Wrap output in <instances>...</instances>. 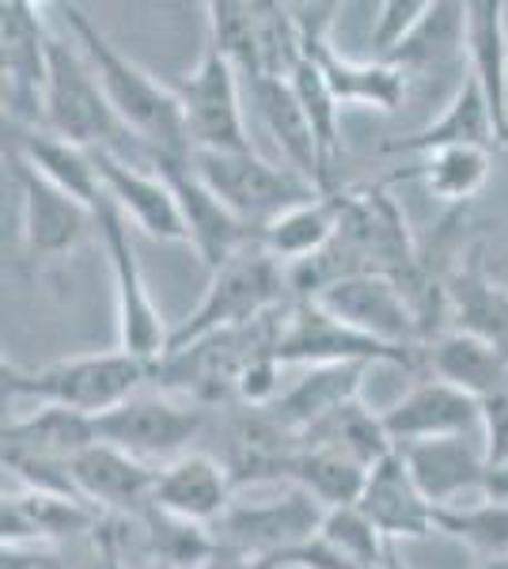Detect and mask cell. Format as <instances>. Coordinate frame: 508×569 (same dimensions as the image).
<instances>
[{"label":"cell","mask_w":508,"mask_h":569,"mask_svg":"<svg viewBox=\"0 0 508 569\" xmlns=\"http://www.w3.org/2000/svg\"><path fill=\"white\" fill-rule=\"evenodd\" d=\"M61 20L77 39L80 53L96 69L110 107L126 122V130L149 149V156H190L187 122H182L179 91L160 84L152 72L129 61L114 42L88 20L80 4H61Z\"/></svg>","instance_id":"6da1fadb"},{"label":"cell","mask_w":508,"mask_h":569,"mask_svg":"<svg viewBox=\"0 0 508 569\" xmlns=\"http://www.w3.org/2000/svg\"><path fill=\"white\" fill-rule=\"evenodd\" d=\"M42 130L64 137L88 152H110L129 163L152 168V156L126 130L118 110L110 107L96 69L80 53L77 42H64L50 34V77L42 96Z\"/></svg>","instance_id":"7a4b0ae2"},{"label":"cell","mask_w":508,"mask_h":569,"mask_svg":"<svg viewBox=\"0 0 508 569\" xmlns=\"http://www.w3.org/2000/svg\"><path fill=\"white\" fill-rule=\"evenodd\" d=\"M4 376L8 399H31L39 407H61L77 410V415L99 418L114 410L118 402L133 399L141 383L149 380L152 369L126 350L110 353H84V357H64L50 365H20L8 361L0 365Z\"/></svg>","instance_id":"3957f363"},{"label":"cell","mask_w":508,"mask_h":569,"mask_svg":"<svg viewBox=\"0 0 508 569\" xmlns=\"http://www.w3.org/2000/svg\"><path fill=\"white\" fill-rule=\"evenodd\" d=\"M289 270L270 251H262L258 240L247 243L220 270H212V281L206 297H201V305L190 311L187 323L171 330L168 357L190 350V346L206 342V338L262 323V319L277 316L289 305Z\"/></svg>","instance_id":"277c9868"},{"label":"cell","mask_w":508,"mask_h":569,"mask_svg":"<svg viewBox=\"0 0 508 569\" xmlns=\"http://www.w3.org/2000/svg\"><path fill=\"white\" fill-rule=\"evenodd\" d=\"M190 168L206 187L225 201V209L258 236L273 217L300 201L319 198V190L308 179H300L292 168H277L266 156L251 152H190Z\"/></svg>","instance_id":"5b68a950"},{"label":"cell","mask_w":508,"mask_h":569,"mask_svg":"<svg viewBox=\"0 0 508 569\" xmlns=\"http://www.w3.org/2000/svg\"><path fill=\"white\" fill-rule=\"evenodd\" d=\"M273 353L281 365H399V369H418L425 350H399L384 346L376 338L360 335L349 323H341L330 311H322L316 300H292L281 311L277 323Z\"/></svg>","instance_id":"8992f818"},{"label":"cell","mask_w":508,"mask_h":569,"mask_svg":"<svg viewBox=\"0 0 508 569\" xmlns=\"http://www.w3.org/2000/svg\"><path fill=\"white\" fill-rule=\"evenodd\" d=\"M96 220H99V240H103L107 259H110V273H114L118 350H126L129 357H137V361L156 369V365L168 357L171 330L163 327L160 308L152 305L149 281H145V270H141V262H137L126 217L114 201L103 198V206L96 209Z\"/></svg>","instance_id":"52a82bcc"},{"label":"cell","mask_w":508,"mask_h":569,"mask_svg":"<svg viewBox=\"0 0 508 569\" xmlns=\"http://www.w3.org/2000/svg\"><path fill=\"white\" fill-rule=\"evenodd\" d=\"M322 520H327V509L311 493L289 486L285 493L266 501H232V509L209 531L220 550H236V555L273 566L289 550L311 543L319 536Z\"/></svg>","instance_id":"ba28073f"},{"label":"cell","mask_w":508,"mask_h":569,"mask_svg":"<svg viewBox=\"0 0 508 569\" xmlns=\"http://www.w3.org/2000/svg\"><path fill=\"white\" fill-rule=\"evenodd\" d=\"M335 12H341L338 4H300L292 8L297 16V31H300V50L311 61L322 80H327L330 96L338 99V107L346 103H365L376 110H399L406 99V77L402 69L384 66V61H349L335 50L330 39V27H335Z\"/></svg>","instance_id":"9c48e42d"},{"label":"cell","mask_w":508,"mask_h":569,"mask_svg":"<svg viewBox=\"0 0 508 569\" xmlns=\"http://www.w3.org/2000/svg\"><path fill=\"white\" fill-rule=\"evenodd\" d=\"M91 421H96V437L103 445L156 467V471L187 456L190 440L201 433V410L152 391H137L133 399L118 402L114 410Z\"/></svg>","instance_id":"30bf717a"},{"label":"cell","mask_w":508,"mask_h":569,"mask_svg":"<svg viewBox=\"0 0 508 569\" xmlns=\"http://www.w3.org/2000/svg\"><path fill=\"white\" fill-rule=\"evenodd\" d=\"M182 122H187L190 152H251V133L243 122L239 103V72L228 66V58L212 42H206L198 69L179 88Z\"/></svg>","instance_id":"8fae6325"},{"label":"cell","mask_w":508,"mask_h":569,"mask_svg":"<svg viewBox=\"0 0 508 569\" xmlns=\"http://www.w3.org/2000/svg\"><path fill=\"white\" fill-rule=\"evenodd\" d=\"M316 305L384 346H399V350H425L429 346L418 308L410 305L402 284L384 278V273L341 278L319 292Z\"/></svg>","instance_id":"7c38bea8"},{"label":"cell","mask_w":508,"mask_h":569,"mask_svg":"<svg viewBox=\"0 0 508 569\" xmlns=\"http://www.w3.org/2000/svg\"><path fill=\"white\" fill-rule=\"evenodd\" d=\"M0 58H4V122L42 130V96L50 77V31L42 8L27 0L0 4Z\"/></svg>","instance_id":"4fadbf2b"},{"label":"cell","mask_w":508,"mask_h":569,"mask_svg":"<svg viewBox=\"0 0 508 569\" xmlns=\"http://www.w3.org/2000/svg\"><path fill=\"white\" fill-rule=\"evenodd\" d=\"M16 182H20L23 213H20V236L23 254L31 262H61L88 240V232H99L96 209L84 201L64 194L53 182H46L39 171L16 160Z\"/></svg>","instance_id":"5bb4252c"},{"label":"cell","mask_w":508,"mask_h":569,"mask_svg":"<svg viewBox=\"0 0 508 569\" xmlns=\"http://www.w3.org/2000/svg\"><path fill=\"white\" fill-rule=\"evenodd\" d=\"M152 168L168 179L171 194L182 209V220H187L190 247L201 254V262L209 270H220L232 254L243 251L247 243H255L251 228L228 213L225 201L193 176L190 156H152Z\"/></svg>","instance_id":"9a60e30c"},{"label":"cell","mask_w":508,"mask_h":569,"mask_svg":"<svg viewBox=\"0 0 508 569\" xmlns=\"http://www.w3.org/2000/svg\"><path fill=\"white\" fill-rule=\"evenodd\" d=\"M91 156H96V171H99V182H103V194L122 209L126 220H133V224L141 228L145 236H152V240L190 243L182 209L160 171L145 168V163H129L122 156H110V152H91Z\"/></svg>","instance_id":"2e32d148"},{"label":"cell","mask_w":508,"mask_h":569,"mask_svg":"<svg viewBox=\"0 0 508 569\" xmlns=\"http://www.w3.org/2000/svg\"><path fill=\"white\" fill-rule=\"evenodd\" d=\"M380 421L395 448L440 437H467L482 433V402L445 380H425L406 391L399 402L380 410Z\"/></svg>","instance_id":"e0dca14e"},{"label":"cell","mask_w":508,"mask_h":569,"mask_svg":"<svg viewBox=\"0 0 508 569\" xmlns=\"http://www.w3.org/2000/svg\"><path fill=\"white\" fill-rule=\"evenodd\" d=\"M445 316L451 330L482 338L508 361V289L489 278L482 240L445 278Z\"/></svg>","instance_id":"ac0fdd59"},{"label":"cell","mask_w":508,"mask_h":569,"mask_svg":"<svg viewBox=\"0 0 508 569\" xmlns=\"http://www.w3.org/2000/svg\"><path fill=\"white\" fill-rule=\"evenodd\" d=\"M399 456L406 460V467H410L418 490L429 498V505H437V509H445V505H464L467 493L482 498L486 471H489L482 433L421 440V445L399 448Z\"/></svg>","instance_id":"d6986e66"},{"label":"cell","mask_w":508,"mask_h":569,"mask_svg":"<svg viewBox=\"0 0 508 569\" xmlns=\"http://www.w3.org/2000/svg\"><path fill=\"white\" fill-rule=\"evenodd\" d=\"M236 475L225 463H217L206 452H187L175 463L156 471L152 509L171 512L190 525L212 528L228 509H232Z\"/></svg>","instance_id":"ffe728a7"},{"label":"cell","mask_w":508,"mask_h":569,"mask_svg":"<svg viewBox=\"0 0 508 569\" xmlns=\"http://www.w3.org/2000/svg\"><path fill=\"white\" fill-rule=\"evenodd\" d=\"M72 486L88 505H96L99 512H118V517H141L152 505L156 490V467L133 460V456L118 452V448L96 445L88 452H80L69 467Z\"/></svg>","instance_id":"44dd1931"},{"label":"cell","mask_w":508,"mask_h":569,"mask_svg":"<svg viewBox=\"0 0 508 569\" xmlns=\"http://www.w3.org/2000/svg\"><path fill=\"white\" fill-rule=\"evenodd\" d=\"M357 509L365 512V520L380 531L387 543L425 539L437 531V525H432V509H437V505H429V498L418 490V482H414L399 448L368 471V482H365V493H360Z\"/></svg>","instance_id":"7402d4cb"},{"label":"cell","mask_w":508,"mask_h":569,"mask_svg":"<svg viewBox=\"0 0 508 569\" xmlns=\"http://www.w3.org/2000/svg\"><path fill=\"white\" fill-rule=\"evenodd\" d=\"M365 372H368V365H319V369H311L303 380L292 383L289 391L277 395V402L258 410V415H262L266 426L277 429L281 437L297 440L308 433L316 421L335 415L346 402H353L360 395Z\"/></svg>","instance_id":"603a6c76"},{"label":"cell","mask_w":508,"mask_h":569,"mask_svg":"<svg viewBox=\"0 0 508 569\" xmlns=\"http://www.w3.org/2000/svg\"><path fill=\"white\" fill-rule=\"evenodd\" d=\"M4 137L12 144V156L27 163L31 171H39L46 182H53L64 194L84 201L88 209L103 206V182L96 171V156L80 144L64 141V137L50 130H34V126H12L4 122Z\"/></svg>","instance_id":"cb8c5ba5"},{"label":"cell","mask_w":508,"mask_h":569,"mask_svg":"<svg viewBox=\"0 0 508 569\" xmlns=\"http://www.w3.org/2000/svg\"><path fill=\"white\" fill-rule=\"evenodd\" d=\"M456 144H478V149H501V137H497L494 114H489V103L478 88V80L464 77V84L456 88L451 103L445 107V114L437 122L421 126V130L406 133V137H391V141L380 144L384 156H429L440 149H456Z\"/></svg>","instance_id":"d4e9b609"},{"label":"cell","mask_w":508,"mask_h":569,"mask_svg":"<svg viewBox=\"0 0 508 569\" xmlns=\"http://www.w3.org/2000/svg\"><path fill=\"white\" fill-rule=\"evenodd\" d=\"M467 61L494 114L501 149L508 144V4L470 0L467 4Z\"/></svg>","instance_id":"484cf974"},{"label":"cell","mask_w":508,"mask_h":569,"mask_svg":"<svg viewBox=\"0 0 508 569\" xmlns=\"http://www.w3.org/2000/svg\"><path fill=\"white\" fill-rule=\"evenodd\" d=\"M251 99L262 114L266 130L273 133L277 149L289 160V168L297 171L300 179H308L319 194H330L327 179H322V160H319V141L316 130H311V118L303 110L297 88H292L289 77H266L251 84Z\"/></svg>","instance_id":"4316f807"},{"label":"cell","mask_w":508,"mask_h":569,"mask_svg":"<svg viewBox=\"0 0 508 569\" xmlns=\"http://www.w3.org/2000/svg\"><path fill=\"white\" fill-rule=\"evenodd\" d=\"M341 213H346V190L335 194H319L311 201L285 209L281 217H273L266 228H258V247L270 251L277 262L289 270L297 262H308L316 254L327 251L341 232Z\"/></svg>","instance_id":"83f0119b"},{"label":"cell","mask_w":508,"mask_h":569,"mask_svg":"<svg viewBox=\"0 0 508 569\" xmlns=\"http://www.w3.org/2000/svg\"><path fill=\"white\" fill-rule=\"evenodd\" d=\"M425 365L432 369V380H445L451 388L467 391L470 399H489L508 383V361L482 338L464 335V330H440L425 346Z\"/></svg>","instance_id":"f1b7e54d"},{"label":"cell","mask_w":508,"mask_h":569,"mask_svg":"<svg viewBox=\"0 0 508 569\" xmlns=\"http://www.w3.org/2000/svg\"><path fill=\"white\" fill-rule=\"evenodd\" d=\"M467 53V4H451V0H437L429 16L421 20L418 31L395 50L391 61L384 66L402 69L406 77L425 69H445L451 61Z\"/></svg>","instance_id":"f546056e"},{"label":"cell","mask_w":508,"mask_h":569,"mask_svg":"<svg viewBox=\"0 0 508 569\" xmlns=\"http://www.w3.org/2000/svg\"><path fill=\"white\" fill-rule=\"evenodd\" d=\"M206 12H209V42L225 53L228 66L239 72V80H247V84L266 80L258 4H243V0H209Z\"/></svg>","instance_id":"4dcf8cb0"},{"label":"cell","mask_w":508,"mask_h":569,"mask_svg":"<svg viewBox=\"0 0 508 569\" xmlns=\"http://www.w3.org/2000/svg\"><path fill=\"white\" fill-rule=\"evenodd\" d=\"M391 179H421L432 198L440 201H470L489 179V149L478 144H456L421 156L418 168L395 171Z\"/></svg>","instance_id":"1f68e13d"},{"label":"cell","mask_w":508,"mask_h":569,"mask_svg":"<svg viewBox=\"0 0 508 569\" xmlns=\"http://www.w3.org/2000/svg\"><path fill=\"white\" fill-rule=\"evenodd\" d=\"M432 525L440 536L467 543L478 558H505L508 555V505L501 501H464L432 509Z\"/></svg>","instance_id":"d6a6232c"},{"label":"cell","mask_w":508,"mask_h":569,"mask_svg":"<svg viewBox=\"0 0 508 569\" xmlns=\"http://www.w3.org/2000/svg\"><path fill=\"white\" fill-rule=\"evenodd\" d=\"M432 4L425 0H387L376 8V23H372V61H391L395 50L410 39L421 27V20L429 16Z\"/></svg>","instance_id":"836d02e7"},{"label":"cell","mask_w":508,"mask_h":569,"mask_svg":"<svg viewBox=\"0 0 508 569\" xmlns=\"http://www.w3.org/2000/svg\"><path fill=\"white\" fill-rule=\"evenodd\" d=\"M281 369L285 365L277 361L273 350L255 353L236 376V395L243 402H251V410H266L281 395Z\"/></svg>","instance_id":"e575fe53"},{"label":"cell","mask_w":508,"mask_h":569,"mask_svg":"<svg viewBox=\"0 0 508 569\" xmlns=\"http://www.w3.org/2000/svg\"><path fill=\"white\" fill-rule=\"evenodd\" d=\"M482 448L489 467L508 463V383L482 399Z\"/></svg>","instance_id":"d590c367"},{"label":"cell","mask_w":508,"mask_h":569,"mask_svg":"<svg viewBox=\"0 0 508 569\" xmlns=\"http://www.w3.org/2000/svg\"><path fill=\"white\" fill-rule=\"evenodd\" d=\"M201 569H273L270 562H258V558L236 555V550H212V558Z\"/></svg>","instance_id":"8d00e7d4"},{"label":"cell","mask_w":508,"mask_h":569,"mask_svg":"<svg viewBox=\"0 0 508 569\" xmlns=\"http://www.w3.org/2000/svg\"><path fill=\"white\" fill-rule=\"evenodd\" d=\"M478 569H508V555L505 558H482Z\"/></svg>","instance_id":"74e56055"},{"label":"cell","mask_w":508,"mask_h":569,"mask_svg":"<svg viewBox=\"0 0 508 569\" xmlns=\"http://www.w3.org/2000/svg\"><path fill=\"white\" fill-rule=\"evenodd\" d=\"M387 569H406L402 558H399V550H395V543H391V550H387Z\"/></svg>","instance_id":"f35d334b"}]
</instances>
